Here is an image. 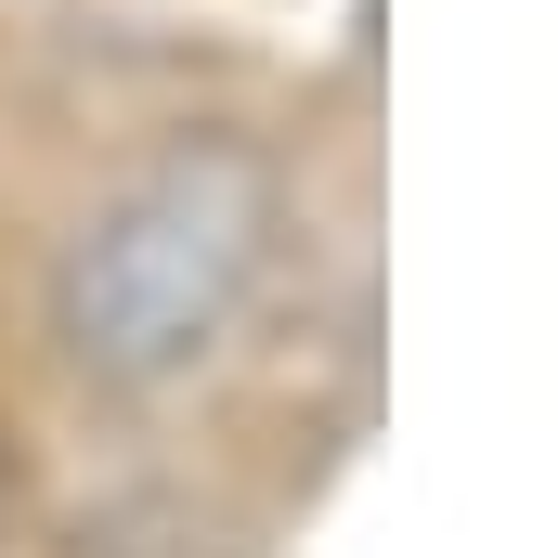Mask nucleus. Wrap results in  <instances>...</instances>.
Segmentation results:
<instances>
[{"label":"nucleus","mask_w":558,"mask_h":558,"mask_svg":"<svg viewBox=\"0 0 558 558\" xmlns=\"http://www.w3.org/2000/svg\"><path fill=\"white\" fill-rule=\"evenodd\" d=\"M0 558H39V468H26L13 416H0Z\"/></svg>","instance_id":"f257e3e1"}]
</instances>
